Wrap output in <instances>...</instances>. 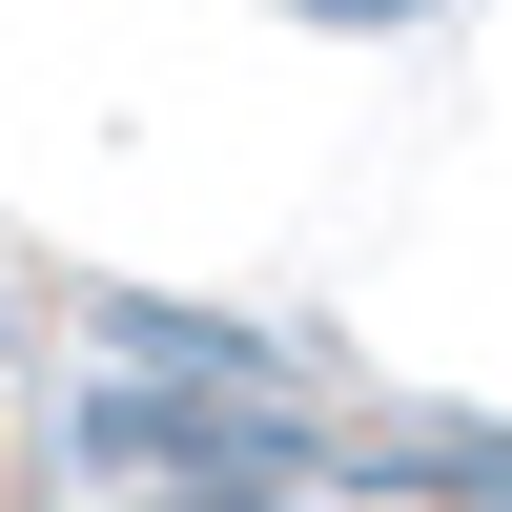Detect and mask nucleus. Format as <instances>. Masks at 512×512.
Returning a JSON list of instances; mask_svg holds the SVG:
<instances>
[]
</instances>
